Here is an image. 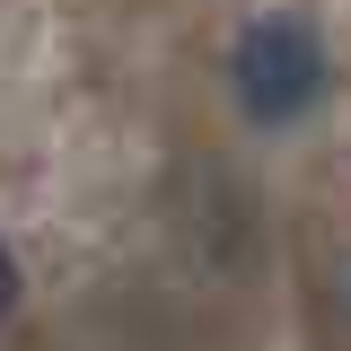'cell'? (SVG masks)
I'll use <instances>...</instances> for the list:
<instances>
[{
  "mask_svg": "<svg viewBox=\"0 0 351 351\" xmlns=\"http://www.w3.org/2000/svg\"><path fill=\"white\" fill-rule=\"evenodd\" d=\"M18 290H27V281H18V255L0 246V316H18Z\"/></svg>",
  "mask_w": 351,
  "mask_h": 351,
  "instance_id": "2",
  "label": "cell"
},
{
  "mask_svg": "<svg viewBox=\"0 0 351 351\" xmlns=\"http://www.w3.org/2000/svg\"><path fill=\"white\" fill-rule=\"evenodd\" d=\"M325 80H334V62H325V36L307 27V18H290V9H272V18H255V27H237V44H228V88H237V106H246V123H299L307 106L325 97Z\"/></svg>",
  "mask_w": 351,
  "mask_h": 351,
  "instance_id": "1",
  "label": "cell"
}]
</instances>
